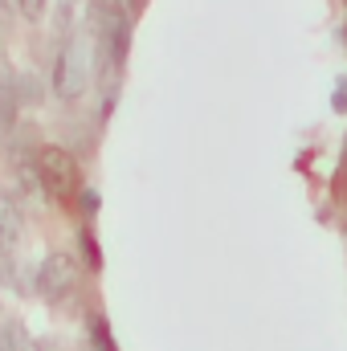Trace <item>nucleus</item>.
Segmentation results:
<instances>
[{
	"instance_id": "nucleus-11",
	"label": "nucleus",
	"mask_w": 347,
	"mask_h": 351,
	"mask_svg": "<svg viewBox=\"0 0 347 351\" xmlns=\"http://www.w3.org/2000/svg\"><path fill=\"white\" fill-rule=\"evenodd\" d=\"M123 4H127V12H131V16H135V8H139V4H143V0H123Z\"/></svg>"
},
{
	"instance_id": "nucleus-7",
	"label": "nucleus",
	"mask_w": 347,
	"mask_h": 351,
	"mask_svg": "<svg viewBox=\"0 0 347 351\" xmlns=\"http://www.w3.org/2000/svg\"><path fill=\"white\" fill-rule=\"evenodd\" d=\"M4 331H8V351H41L37 343H33V335H29L21 323H8Z\"/></svg>"
},
{
	"instance_id": "nucleus-1",
	"label": "nucleus",
	"mask_w": 347,
	"mask_h": 351,
	"mask_svg": "<svg viewBox=\"0 0 347 351\" xmlns=\"http://www.w3.org/2000/svg\"><path fill=\"white\" fill-rule=\"evenodd\" d=\"M94 78V45H90V33H70L58 49V62H53V94L62 102H78L90 90Z\"/></svg>"
},
{
	"instance_id": "nucleus-3",
	"label": "nucleus",
	"mask_w": 347,
	"mask_h": 351,
	"mask_svg": "<svg viewBox=\"0 0 347 351\" xmlns=\"http://www.w3.org/2000/svg\"><path fill=\"white\" fill-rule=\"evenodd\" d=\"M37 176L53 196H66V192L78 188V160L66 147L45 143V147H37Z\"/></svg>"
},
{
	"instance_id": "nucleus-9",
	"label": "nucleus",
	"mask_w": 347,
	"mask_h": 351,
	"mask_svg": "<svg viewBox=\"0 0 347 351\" xmlns=\"http://www.w3.org/2000/svg\"><path fill=\"white\" fill-rule=\"evenodd\" d=\"M78 204H82V213H86V217H94L102 200H98V192H94V188H82V192H78Z\"/></svg>"
},
{
	"instance_id": "nucleus-8",
	"label": "nucleus",
	"mask_w": 347,
	"mask_h": 351,
	"mask_svg": "<svg viewBox=\"0 0 347 351\" xmlns=\"http://www.w3.org/2000/svg\"><path fill=\"white\" fill-rule=\"evenodd\" d=\"M16 4H21V16H25V21H41L49 0H16Z\"/></svg>"
},
{
	"instance_id": "nucleus-2",
	"label": "nucleus",
	"mask_w": 347,
	"mask_h": 351,
	"mask_svg": "<svg viewBox=\"0 0 347 351\" xmlns=\"http://www.w3.org/2000/svg\"><path fill=\"white\" fill-rule=\"evenodd\" d=\"M78 282H82V265H78L74 254H66V250L45 254V262L37 265V278H33V286H37V294L45 302H66L78 290Z\"/></svg>"
},
{
	"instance_id": "nucleus-4",
	"label": "nucleus",
	"mask_w": 347,
	"mask_h": 351,
	"mask_svg": "<svg viewBox=\"0 0 347 351\" xmlns=\"http://www.w3.org/2000/svg\"><path fill=\"white\" fill-rule=\"evenodd\" d=\"M25 233V213H21V200L0 192V250H12Z\"/></svg>"
},
{
	"instance_id": "nucleus-12",
	"label": "nucleus",
	"mask_w": 347,
	"mask_h": 351,
	"mask_svg": "<svg viewBox=\"0 0 347 351\" xmlns=\"http://www.w3.org/2000/svg\"><path fill=\"white\" fill-rule=\"evenodd\" d=\"M0 351H8V331L0 327Z\"/></svg>"
},
{
	"instance_id": "nucleus-5",
	"label": "nucleus",
	"mask_w": 347,
	"mask_h": 351,
	"mask_svg": "<svg viewBox=\"0 0 347 351\" xmlns=\"http://www.w3.org/2000/svg\"><path fill=\"white\" fill-rule=\"evenodd\" d=\"M16 110H21V102H16V74H8L0 66V131H8L16 123Z\"/></svg>"
},
{
	"instance_id": "nucleus-6",
	"label": "nucleus",
	"mask_w": 347,
	"mask_h": 351,
	"mask_svg": "<svg viewBox=\"0 0 347 351\" xmlns=\"http://www.w3.org/2000/svg\"><path fill=\"white\" fill-rule=\"evenodd\" d=\"M41 98H45V90H41V78L37 74H16V102L21 106H29V102L37 106Z\"/></svg>"
},
{
	"instance_id": "nucleus-10",
	"label": "nucleus",
	"mask_w": 347,
	"mask_h": 351,
	"mask_svg": "<svg viewBox=\"0 0 347 351\" xmlns=\"http://www.w3.org/2000/svg\"><path fill=\"white\" fill-rule=\"evenodd\" d=\"M335 110H347V82L335 90Z\"/></svg>"
}]
</instances>
